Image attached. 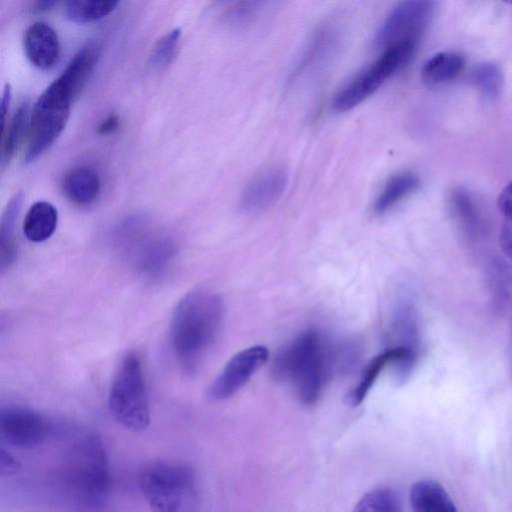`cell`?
I'll return each mask as SVG.
<instances>
[{
    "label": "cell",
    "instance_id": "obj_29",
    "mask_svg": "<svg viewBox=\"0 0 512 512\" xmlns=\"http://www.w3.org/2000/svg\"><path fill=\"white\" fill-rule=\"evenodd\" d=\"M21 470L20 461L8 450H0V475L1 477H11Z\"/></svg>",
    "mask_w": 512,
    "mask_h": 512
},
{
    "label": "cell",
    "instance_id": "obj_1",
    "mask_svg": "<svg viewBox=\"0 0 512 512\" xmlns=\"http://www.w3.org/2000/svg\"><path fill=\"white\" fill-rule=\"evenodd\" d=\"M57 489L76 512H104L111 499L112 473L101 437L92 431L77 435L56 473Z\"/></svg>",
    "mask_w": 512,
    "mask_h": 512
},
{
    "label": "cell",
    "instance_id": "obj_14",
    "mask_svg": "<svg viewBox=\"0 0 512 512\" xmlns=\"http://www.w3.org/2000/svg\"><path fill=\"white\" fill-rule=\"evenodd\" d=\"M409 499L412 512H459L448 492L435 480L415 482Z\"/></svg>",
    "mask_w": 512,
    "mask_h": 512
},
{
    "label": "cell",
    "instance_id": "obj_7",
    "mask_svg": "<svg viewBox=\"0 0 512 512\" xmlns=\"http://www.w3.org/2000/svg\"><path fill=\"white\" fill-rule=\"evenodd\" d=\"M116 242L130 258L136 271L150 280L163 276L177 254L172 239L148 234L139 219L123 223L116 231Z\"/></svg>",
    "mask_w": 512,
    "mask_h": 512
},
{
    "label": "cell",
    "instance_id": "obj_10",
    "mask_svg": "<svg viewBox=\"0 0 512 512\" xmlns=\"http://www.w3.org/2000/svg\"><path fill=\"white\" fill-rule=\"evenodd\" d=\"M53 430L45 416L30 408L9 406L1 410V439L11 446L34 448L47 441Z\"/></svg>",
    "mask_w": 512,
    "mask_h": 512
},
{
    "label": "cell",
    "instance_id": "obj_27",
    "mask_svg": "<svg viewBox=\"0 0 512 512\" xmlns=\"http://www.w3.org/2000/svg\"><path fill=\"white\" fill-rule=\"evenodd\" d=\"M452 208L464 229L474 235L478 229V214L470 197L464 191H455L451 198Z\"/></svg>",
    "mask_w": 512,
    "mask_h": 512
},
{
    "label": "cell",
    "instance_id": "obj_8",
    "mask_svg": "<svg viewBox=\"0 0 512 512\" xmlns=\"http://www.w3.org/2000/svg\"><path fill=\"white\" fill-rule=\"evenodd\" d=\"M415 50L416 47L412 45H399L382 51L377 59L335 94L333 109L345 112L362 103L402 69L411 60Z\"/></svg>",
    "mask_w": 512,
    "mask_h": 512
},
{
    "label": "cell",
    "instance_id": "obj_2",
    "mask_svg": "<svg viewBox=\"0 0 512 512\" xmlns=\"http://www.w3.org/2000/svg\"><path fill=\"white\" fill-rule=\"evenodd\" d=\"M224 317L221 297L207 290H193L177 304L170 325V341L182 370L194 373L213 346Z\"/></svg>",
    "mask_w": 512,
    "mask_h": 512
},
{
    "label": "cell",
    "instance_id": "obj_20",
    "mask_svg": "<svg viewBox=\"0 0 512 512\" xmlns=\"http://www.w3.org/2000/svg\"><path fill=\"white\" fill-rule=\"evenodd\" d=\"M419 184L418 176L411 172H401L390 177L375 199L374 211L378 214L387 212L414 192Z\"/></svg>",
    "mask_w": 512,
    "mask_h": 512
},
{
    "label": "cell",
    "instance_id": "obj_25",
    "mask_svg": "<svg viewBox=\"0 0 512 512\" xmlns=\"http://www.w3.org/2000/svg\"><path fill=\"white\" fill-rule=\"evenodd\" d=\"M498 207L502 215L500 247L503 253L512 260V181L500 192Z\"/></svg>",
    "mask_w": 512,
    "mask_h": 512
},
{
    "label": "cell",
    "instance_id": "obj_21",
    "mask_svg": "<svg viewBox=\"0 0 512 512\" xmlns=\"http://www.w3.org/2000/svg\"><path fill=\"white\" fill-rule=\"evenodd\" d=\"M29 105L23 103L13 114L4 132L1 134V166L5 167L24 138L28 128Z\"/></svg>",
    "mask_w": 512,
    "mask_h": 512
},
{
    "label": "cell",
    "instance_id": "obj_31",
    "mask_svg": "<svg viewBox=\"0 0 512 512\" xmlns=\"http://www.w3.org/2000/svg\"><path fill=\"white\" fill-rule=\"evenodd\" d=\"M119 117L111 113L105 119L101 121L98 126V133L100 134H110L115 132L119 128Z\"/></svg>",
    "mask_w": 512,
    "mask_h": 512
},
{
    "label": "cell",
    "instance_id": "obj_9",
    "mask_svg": "<svg viewBox=\"0 0 512 512\" xmlns=\"http://www.w3.org/2000/svg\"><path fill=\"white\" fill-rule=\"evenodd\" d=\"M435 10L434 1L406 0L397 3L376 31L374 47L381 51L399 45L417 47Z\"/></svg>",
    "mask_w": 512,
    "mask_h": 512
},
{
    "label": "cell",
    "instance_id": "obj_15",
    "mask_svg": "<svg viewBox=\"0 0 512 512\" xmlns=\"http://www.w3.org/2000/svg\"><path fill=\"white\" fill-rule=\"evenodd\" d=\"M62 191L74 204L87 206L92 204L100 192V177L97 171L88 166L69 170L63 177Z\"/></svg>",
    "mask_w": 512,
    "mask_h": 512
},
{
    "label": "cell",
    "instance_id": "obj_19",
    "mask_svg": "<svg viewBox=\"0 0 512 512\" xmlns=\"http://www.w3.org/2000/svg\"><path fill=\"white\" fill-rule=\"evenodd\" d=\"M464 58L456 52H439L423 65L421 76L429 85H438L455 79L464 68Z\"/></svg>",
    "mask_w": 512,
    "mask_h": 512
},
{
    "label": "cell",
    "instance_id": "obj_17",
    "mask_svg": "<svg viewBox=\"0 0 512 512\" xmlns=\"http://www.w3.org/2000/svg\"><path fill=\"white\" fill-rule=\"evenodd\" d=\"M58 223L57 209L49 202H35L27 211L23 221L25 237L35 243L49 239Z\"/></svg>",
    "mask_w": 512,
    "mask_h": 512
},
{
    "label": "cell",
    "instance_id": "obj_13",
    "mask_svg": "<svg viewBox=\"0 0 512 512\" xmlns=\"http://www.w3.org/2000/svg\"><path fill=\"white\" fill-rule=\"evenodd\" d=\"M23 46L29 61L41 70L51 69L60 56L58 35L45 22H35L26 29Z\"/></svg>",
    "mask_w": 512,
    "mask_h": 512
},
{
    "label": "cell",
    "instance_id": "obj_28",
    "mask_svg": "<svg viewBox=\"0 0 512 512\" xmlns=\"http://www.w3.org/2000/svg\"><path fill=\"white\" fill-rule=\"evenodd\" d=\"M263 2L244 1L235 3L228 12V19L236 25H243L253 20L259 12Z\"/></svg>",
    "mask_w": 512,
    "mask_h": 512
},
{
    "label": "cell",
    "instance_id": "obj_22",
    "mask_svg": "<svg viewBox=\"0 0 512 512\" xmlns=\"http://www.w3.org/2000/svg\"><path fill=\"white\" fill-rule=\"evenodd\" d=\"M118 4L114 0H71L66 2L64 13L70 21L87 23L107 16Z\"/></svg>",
    "mask_w": 512,
    "mask_h": 512
},
{
    "label": "cell",
    "instance_id": "obj_32",
    "mask_svg": "<svg viewBox=\"0 0 512 512\" xmlns=\"http://www.w3.org/2000/svg\"><path fill=\"white\" fill-rule=\"evenodd\" d=\"M55 4H57L56 1H38L36 2V4L34 5V10L36 12H43V11H46L48 9H50L51 7H53Z\"/></svg>",
    "mask_w": 512,
    "mask_h": 512
},
{
    "label": "cell",
    "instance_id": "obj_11",
    "mask_svg": "<svg viewBox=\"0 0 512 512\" xmlns=\"http://www.w3.org/2000/svg\"><path fill=\"white\" fill-rule=\"evenodd\" d=\"M268 354L263 345L251 346L235 354L208 387V397L217 401L231 398L267 361Z\"/></svg>",
    "mask_w": 512,
    "mask_h": 512
},
{
    "label": "cell",
    "instance_id": "obj_23",
    "mask_svg": "<svg viewBox=\"0 0 512 512\" xmlns=\"http://www.w3.org/2000/svg\"><path fill=\"white\" fill-rule=\"evenodd\" d=\"M352 512H402V505L395 491L377 487L365 493Z\"/></svg>",
    "mask_w": 512,
    "mask_h": 512
},
{
    "label": "cell",
    "instance_id": "obj_30",
    "mask_svg": "<svg viewBox=\"0 0 512 512\" xmlns=\"http://www.w3.org/2000/svg\"><path fill=\"white\" fill-rule=\"evenodd\" d=\"M11 97H12L11 87L9 84H6L3 89L1 105H0L1 134L4 132V130L7 126V114H8L10 103H11Z\"/></svg>",
    "mask_w": 512,
    "mask_h": 512
},
{
    "label": "cell",
    "instance_id": "obj_26",
    "mask_svg": "<svg viewBox=\"0 0 512 512\" xmlns=\"http://www.w3.org/2000/svg\"><path fill=\"white\" fill-rule=\"evenodd\" d=\"M180 36V28H174L157 41L149 57L150 64L153 67L164 68L174 60Z\"/></svg>",
    "mask_w": 512,
    "mask_h": 512
},
{
    "label": "cell",
    "instance_id": "obj_16",
    "mask_svg": "<svg viewBox=\"0 0 512 512\" xmlns=\"http://www.w3.org/2000/svg\"><path fill=\"white\" fill-rule=\"evenodd\" d=\"M390 347H405L418 350V326L414 306L407 298L396 301L390 317Z\"/></svg>",
    "mask_w": 512,
    "mask_h": 512
},
{
    "label": "cell",
    "instance_id": "obj_4",
    "mask_svg": "<svg viewBox=\"0 0 512 512\" xmlns=\"http://www.w3.org/2000/svg\"><path fill=\"white\" fill-rule=\"evenodd\" d=\"M139 485L151 512H200L195 470L177 461H155L141 470Z\"/></svg>",
    "mask_w": 512,
    "mask_h": 512
},
{
    "label": "cell",
    "instance_id": "obj_5",
    "mask_svg": "<svg viewBox=\"0 0 512 512\" xmlns=\"http://www.w3.org/2000/svg\"><path fill=\"white\" fill-rule=\"evenodd\" d=\"M80 91L62 74L41 94L32 110L26 162L47 150L64 130Z\"/></svg>",
    "mask_w": 512,
    "mask_h": 512
},
{
    "label": "cell",
    "instance_id": "obj_18",
    "mask_svg": "<svg viewBox=\"0 0 512 512\" xmlns=\"http://www.w3.org/2000/svg\"><path fill=\"white\" fill-rule=\"evenodd\" d=\"M23 194L18 192L9 201L0 222V268H9L17 258V243L15 240V223L19 214Z\"/></svg>",
    "mask_w": 512,
    "mask_h": 512
},
{
    "label": "cell",
    "instance_id": "obj_6",
    "mask_svg": "<svg viewBox=\"0 0 512 512\" xmlns=\"http://www.w3.org/2000/svg\"><path fill=\"white\" fill-rule=\"evenodd\" d=\"M113 418L124 428L143 431L150 423V407L142 361L129 352L121 361L108 395Z\"/></svg>",
    "mask_w": 512,
    "mask_h": 512
},
{
    "label": "cell",
    "instance_id": "obj_3",
    "mask_svg": "<svg viewBox=\"0 0 512 512\" xmlns=\"http://www.w3.org/2000/svg\"><path fill=\"white\" fill-rule=\"evenodd\" d=\"M338 370V345L316 329H308L282 348L273 362L275 378L290 383L306 405L322 394L332 371Z\"/></svg>",
    "mask_w": 512,
    "mask_h": 512
},
{
    "label": "cell",
    "instance_id": "obj_24",
    "mask_svg": "<svg viewBox=\"0 0 512 512\" xmlns=\"http://www.w3.org/2000/svg\"><path fill=\"white\" fill-rule=\"evenodd\" d=\"M473 80L481 94L489 99L498 97L504 86L503 72L492 62L479 64L474 70Z\"/></svg>",
    "mask_w": 512,
    "mask_h": 512
},
{
    "label": "cell",
    "instance_id": "obj_12",
    "mask_svg": "<svg viewBox=\"0 0 512 512\" xmlns=\"http://www.w3.org/2000/svg\"><path fill=\"white\" fill-rule=\"evenodd\" d=\"M288 174L282 168H268L254 176L245 186L240 197V208L248 214L265 211L282 196Z\"/></svg>",
    "mask_w": 512,
    "mask_h": 512
}]
</instances>
